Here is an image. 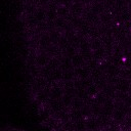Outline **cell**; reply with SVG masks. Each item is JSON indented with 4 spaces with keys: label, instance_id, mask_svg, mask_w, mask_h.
<instances>
[{
    "label": "cell",
    "instance_id": "5b68a950",
    "mask_svg": "<svg viewBox=\"0 0 131 131\" xmlns=\"http://www.w3.org/2000/svg\"><path fill=\"white\" fill-rule=\"evenodd\" d=\"M104 131H116L115 129H113V128H107L106 130H104Z\"/></svg>",
    "mask_w": 131,
    "mask_h": 131
},
{
    "label": "cell",
    "instance_id": "8992f818",
    "mask_svg": "<svg viewBox=\"0 0 131 131\" xmlns=\"http://www.w3.org/2000/svg\"><path fill=\"white\" fill-rule=\"evenodd\" d=\"M128 92H129V94L131 95V85H130V88H129V91H128Z\"/></svg>",
    "mask_w": 131,
    "mask_h": 131
},
{
    "label": "cell",
    "instance_id": "6da1fadb",
    "mask_svg": "<svg viewBox=\"0 0 131 131\" xmlns=\"http://www.w3.org/2000/svg\"><path fill=\"white\" fill-rule=\"evenodd\" d=\"M130 85H131V82L129 81V79L121 78V79L117 80V82H116V87L121 93H127L129 91Z\"/></svg>",
    "mask_w": 131,
    "mask_h": 131
},
{
    "label": "cell",
    "instance_id": "3957f363",
    "mask_svg": "<svg viewBox=\"0 0 131 131\" xmlns=\"http://www.w3.org/2000/svg\"><path fill=\"white\" fill-rule=\"evenodd\" d=\"M119 74H120L121 77L124 78V79H131V69H129V68L123 69L122 71H120Z\"/></svg>",
    "mask_w": 131,
    "mask_h": 131
},
{
    "label": "cell",
    "instance_id": "277c9868",
    "mask_svg": "<svg viewBox=\"0 0 131 131\" xmlns=\"http://www.w3.org/2000/svg\"><path fill=\"white\" fill-rule=\"evenodd\" d=\"M124 125L127 129H131V114L126 116V118L124 119Z\"/></svg>",
    "mask_w": 131,
    "mask_h": 131
},
{
    "label": "cell",
    "instance_id": "7a4b0ae2",
    "mask_svg": "<svg viewBox=\"0 0 131 131\" xmlns=\"http://www.w3.org/2000/svg\"><path fill=\"white\" fill-rule=\"evenodd\" d=\"M85 123H86V129H87V130H94V129H97V128L100 126L98 120L93 119V118L86 120Z\"/></svg>",
    "mask_w": 131,
    "mask_h": 131
}]
</instances>
